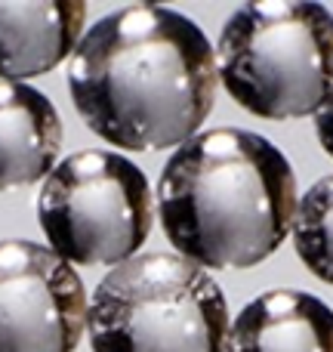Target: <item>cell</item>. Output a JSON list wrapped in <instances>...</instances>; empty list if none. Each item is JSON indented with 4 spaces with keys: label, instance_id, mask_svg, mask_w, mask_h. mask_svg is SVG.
I'll use <instances>...</instances> for the list:
<instances>
[{
    "label": "cell",
    "instance_id": "9c48e42d",
    "mask_svg": "<svg viewBox=\"0 0 333 352\" xmlns=\"http://www.w3.org/2000/svg\"><path fill=\"white\" fill-rule=\"evenodd\" d=\"M62 148V118L41 90L0 80V192L47 179Z\"/></svg>",
    "mask_w": 333,
    "mask_h": 352
},
{
    "label": "cell",
    "instance_id": "52a82bcc",
    "mask_svg": "<svg viewBox=\"0 0 333 352\" xmlns=\"http://www.w3.org/2000/svg\"><path fill=\"white\" fill-rule=\"evenodd\" d=\"M87 22L80 0L0 3V80L19 84L71 59Z\"/></svg>",
    "mask_w": 333,
    "mask_h": 352
},
{
    "label": "cell",
    "instance_id": "277c9868",
    "mask_svg": "<svg viewBox=\"0 0 333 352\" xmlns=\"http://www.w3.org/2000/svg\"><path fill=\"white\" fill-rule=\"evenodd\" d=\"M93 352H225L229 303L179 254H139L115 266L87 303Z\"/></svg>",
    "mask_w": 333,
    "mask_h": 352
},
{
    "label": "cell",
    "instance_id": "8992f818",
    "mask_svg": "<svg viewBox=\"0 0 333 352\" xmlns=\"http://www.w3.org/2000/svg\"><path fill=\"white\" fill-rule=\"evenodd\" d=\"M87 303L80 275L49 248L0 241V352H74Z\"/></svg>",
    "mask_w": 333,
    "mask_h": 352
},
{
    "label": "cell",
    "instance_id": "5b68a950",
    "mask_svg": "<svg viewBox=\"0 0 333 352\" xmlns=\"http://www.w3.org/2000/svg\"><path fill=\"white\" fill-rule=\"evenodd\" d=\"M37 219L49 250L68 266H121L152 232V186L117 152H74L43 179Z\"/></svg>",
    "mask_w": 333,
    "mask_h": 352
},
{
    "label": "cell",
    "instance_id": "ba28073f",
    "mask_svg": "<svg viewBox=\"0 0 333 352\" xmlns=\"http://www.w3.org/2000/svg\"><path fill=\"white\" fill-rule=\"evenodd\" d=\"M225 352H333V309L309 291H266L229 324Z\"/></svg>",
    "mask_w": 333,
    "mask_h": 352
},
{
    "label": "cell",
    "instance_id": "7a4b0ae2",
    "mask_svg": "<svg viewBox=\"0 0 333 352\" xmlns=\"http://www.w3.org/2000/svg\"><path fill=\"white\" fill-rule=\"evenodd\" d=\"M297 173L275 142L219 127L182 142L161 170L167 241L200 269H250L290 235Z\"/></svg>",
    "mask_w": 333,
    "mask_h": 352
},
{
    "label": "cell",
    "instance_id": "30bf717a",
    "mask_svg": "<svg viewBox=\"0 0 333 352\" xmlns=\"http://www.w3.org/2000/svg\"><path fill=\"white\" fill-rule=\"evenodd\" d=\"M290 235L306 269L324 285H333V173L321 176L297 201Z\"/></svg>",
    "mask_w": 333,
    "mask_h": 352
},
{
    "label": "cell",
    "instance_id": "6da1fadb",
    "mask_svg": "<svg viewBox=\"0 0 333 352\" xmlns=\"http://www.w3.org/2000/svg\"><path fill=\"white\" fill-rule=\"evenodd\" d=\"M68 90L96 136L130 152L179 148L216 102V53L188 16L133 3L90 25L68 59Z\"/></svg>",
    "mask_w": 333,
    "mask_h": 352
},
{
    "label": "cell",
    "instance_id": "3957f363",
    "mask_svg": "<svg viewBox=\"0 0 333 352\" xmlns=\"http://www.w3.org/2000/svg\"><path fill=\"white\" fill-rule=\"evenodd\" d=\"M216 78L268 121L315 115L333 90V12L309 0L244 3L216 41Z\"/></svg>",
    "mask_w": 333,
    "mask_h": 352
},
{
    "label": "cell",
    "instance_id": "8fae6325",
    "mask_svg": "<svg viewBox=\"0 0 333 352\" xmlns=\"http://www.w3.org/2000/svg\"><path fill=\"white\" fill-rule=\"evenodd\" d=\"M315 133H318L321 148L333 158V90H330V96L321 102V109L315 111Z\"/></svg>",
    "mask_w": 333,
    "mask_h": 352
}]
</instances>
